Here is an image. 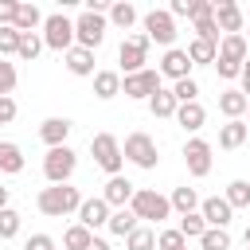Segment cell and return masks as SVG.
I'll list each match as a JSON object with an SVG mask.
<instances>
[{
    "instance_id": "obj_1",
    "label": "cell",
    "mask_w": 250,
    "mask_h": 250,
    "mask_svg": "<svg viewBox=\"0 0 250 250\" xmlns=\"http://www.w3.org/2000/svg\"><path fill=\"white\" fill-rule=\"evenodd\" d=\"M35 203H39V211H43L47 219H66V215H78V207H82V191L70 188V184H51V188L39 191Z\"/></svg>"
},
{
    "instance_id": "obj_2",
    "label": "cell",
    "mask_w": 250,
    "mask_h": 250,
    "mask_svg": "<svg viewBox=\"0 0 250 250\" xmlns=\"http://www.w3.org/2000/svg\"><path fill=\"white\" fill-rule=\"evenodd\" d=\"M129 211L137 215V223H164V219L172 215L168 195H160V191H152V188H137L133 199H129Z\"/></svg>"
},
{
    "instance_id": "obj_3",
    "label": "cell",
    "mask_w": 250,
    "mask_h": 250,
    "mask_svg": "<svg viewBox=\"0 0 250 250\" xmlns=\"http://www.w3.org/2000/svg\"><path fill=\"white\" fill-rule=\"evenodd\" d=\"M90 152H94V164H98L105 176H121L125 156H121V141H117L113 133H94V137H90Z\"/></svg>"
},
{
    "instance_id": "obj_4",
    "label": "cell",
    "mask_w": 250,
    "mask_h": 250,
    "mask_svg": "<svg viewBox=\"0 0 250 250\" xmlns=\"http://www.w3.org/2000/svg\"><path fill=\"white\" fill-rule=\"evenodd\" d=\"M74 168H78V152H74L70 145L47 148V156H43V176H47V184H70Z\"/></svg>"
},
{
    "instance_id": "obj_5",
    "label": "cell",
    "mask_w": 250,
    "mask_h": 250,
    "mask_svg": "<svg viewBox=\"0 0 250 250\" xmlns=\"http://www.w3.org/2000/svg\"><path fill=\"white\" fill-rule=\"evenodd\" d=\"M43 47H51V51H70L74 47V20L66 12L43 16Z\"/></svg>"
},
{
    "instance_id": "obj_6",
    "label": "cell",
    "mask_w": 250,
    "mask_h": 250,
    "mask_svg": "<svg viewBox=\"0 0 250 250\" xmlns=\"http://www.w3.org/2000/svg\"><path fill=\"white\" fill-rule=\"evenodd\" d=\"M121 156H125L129 164L145 168V172H152V168H156V160H160L156 141H152L148 133H129V137H125V145H121Z\"/></svg>"
},
{
    "instance_id": "obj_7",
    "label": "cell",
    "mask_w": 250,
    "mask_h": 250,
    "mask_svg": "<svg viewBox=\"0 0 250 250\" xmlns=\"http://www.w3.org/2000/svg\"><path fill=\"white\" fill-rule=\"evenodd\" d=\"M148 35L145 31H137V35H125L121 39V47H117V62H121V70L125 74H137V70H145V62H148Z\"/></svg>"
},
{
    "instance_id": "obj_8",
    "label": "cell",
    "mask_w": 250,
    "mask_h": 250,
    "mask_svg": "<svg viewBox=\"0 0 250 250\" xmlns=\"http://www.w3.org/2000/svg\"><path fill=\"white\" fill-rule=\"evenodd\" d=\"M105 16H94V12H82L74 20V47H86V51H98L102 39H105Z\"/></svg>"
},
{
    "instance_id": "obj_9",
    "label": "cell",
    "mask_w": 250,
    "mask_h": 250,
    "mask_svg": "<svg viewBox=\"0 0 250 250\" xmlns=\"http://www.w3.org/2000/svg\"><path fill=\"white\" fill-rule=\"evenodd\" d=\"M156 90H160V70H152V66H145V70L121 78V94L133 98V102H148Z\"/></svg>"
},
{
    "instance_id": "obj_10",
    "label": "cell",
    "mask_w": 250,
    "mask_h": 250,
    "mask_svg": "<svg viewBox=\"0 0 250 250\" xmlns=\"http://www.w3.org/2000/svg\"><path fill=\"white\" fill-rule=\"evenodd\" d=\"M145 35H148V43H160V47H172L176 43V20L168 16V8L145 12Z\"/></svg>"
},
{
    "instance_id": "obj_11",
    "label": "cell",
    "mask_w": 250,
    "mask_h": 250,
    "mask_svg": "<svg viewBox=\"0 0 250 250\" xmlns=\"http://www.w3.org/2000/svg\"><path fill=\"white\" fill-rule=\"evenodd\" d=\"M184 164H188V176L203 180V176L211 172V145L199 141V137H191V141L184 145Z\"/></svg>"
},
{
    "instance_id": "obj_12",
    "label": "cell",
    "mask_w": 250,
    "mask_h": 250,
    "mask_svg": "<svg viewBox=\"0 0 250 250\" xmlns=\"http://www.w3.org/2000/svg\"><path fill=\"white\" fill-rule=\"evenodd\" d=\"M156 70H160V78L180 82V78H191V59H188V51H184V47H168Z\"/></svg>"
},
{
    "instance_id": "obj_13",
    "label": "cell",
    "mask_w": 250,
    "mask_h": 250,
    "mask_svg": "<svg viewBox=\"0 0 250 250\" xmlns=\"http://www.w3.org/2000/svg\"><path fill=\"white\" fill-rule=\"evenodd\" d=\"M109 223V203L102 199V195H90V199H82V207H78V227H86L90 234L98 230V227H105Z\"/></svg>"
},
{
    "instance_id": "obj_14",
    "label": "cell",
    "mask_w": 250,
    "mask_h": 250,
    "mask_svg": "<svg viewBox=\"0 0 250 250\" xmlns=\"http://www.w3.org/2000/svg\"><path fill=\"white\" fill-rule=\"evenodd\" d=\"M215 27H219V35H242V8L234 4V0H219L215 4Z\"/></svg>"
},
{
    "instance_id": "obj_15",
    "label": "cell",
    "mask_w": 250,
    "mask_h": 250,
    "mask_svg": "<svg viewBox=\"0 0 250 250\" xmlns=\"http://www.w3.org/2000/svg\"><path fill=\"white\" fill-rule=\"evenodd\" d=\"M133 191H137V184H133V180H125V176H109V180H105V188H102V199L109 203V211H117V207H129Z\"/></svg>"
},
{
    "instance_id": "obj_16",
    "label": "cell",
    "mask_w": 250,
    "mask_h": 250,
    "mask_svg": "<svg viewBox=\"0 0 250 250\" xmlns=\"http://www.w3.org/2000/svg\"><path fill=\"white\" fill-rule=\"evenodd\" d=\"M199 215H203V223H207V227H219V230H227L234 211H230V203H227L223 195H211V199H203V203H199Z\"/></svg>"
},
{
    "instance_id": "obj_17",
    "label": "cell",
    "mask_w": 250,
    "mask_h": 250,
    "mask_svg": "<svg viewBox=\"0 0 250 250\" xmlns=\"http://www.w3.org/2000/svg\"><path fill=\"white\" fill-rule=\"evenodd\" d=\"M70 117H47L43 125H39V137H43V145L47 148H59V145H66V137H70Z\"/></svg>"
},
{
    "instance_id": "obj_18",
    "label": "cell",
    "mask_w": 250,
    "mask_h": 250,
    "mask_svg": "<svg viewBox=\"0 0 250 250\" xmlns=\"http://www.w3.org/2000/svg\"><path fill=\"white\" fill-rule=\"evenodd\" d=\"M219 59H227V62H234V66H242V62L250 59V43H246L242 35H223V39H219Z\"/></svg>"
},
{
    "instance_id": "obj_19",
    "label": "cell",
    "mask_w": 250,
    "mask_h": 250,
    "mask_svg": "<svg viewBox=\"0 0 250 250\" xmlns=\"http://www.w3.org/2000/svg\"><path fill=\"white\" fill-rule=\"evenodd\" d=\"M246 105H250V102H246L242 90H223V94H219V113H223L227 121H242V117H246Z\"/></svg>"
},
{
    "instance_id": "obj_20",
    "label": "cell",
    "mask_w": 250,
    "mask_h": 250,
    "mask_svg": "<svg viewBox=\"0 0 250 250\" xmlns=\"http://www.w3.org/2000/svg\"><path fill=\"white\" fill-rule=\"evenodd\" d=\"M23 148L16 145V141H0V172L4 176H20L23 172Z\"/></svg>"
},
{
    "instance_id": "obj_21",
    "label": "cell",
    "mask_w": 250,
    "mask_h": 250,
    "mask_svg": "<svg viewBox=\"0 0 250 250\" xmlns=\"http://www.w3.org/2000/svg\"><path fill=\"white\" fill-rule=\"evenodd\" d=\"M66 70H70L74 78H90V74H94V51L70 47V51H66Z\"/></svg>"
},
{
    "instance_id": "obj_22",
    "label": "cell",
    "mask_w": 250,
    "mask_h": 250,
    "mask_svg": "<svg viewBox=\"0 0 250 250\" xmlns=\"http://www.w3.org/2000/svg\"><path fill=\"white\" fill-rule=\"evenodd\" d=\"M117 94H121V74L117 70H94V98L109 102Z\"/></svg>"
},
{
    "instance_id": "obj_23",
    "label": "cell",
    "mask_w": 250,
    "mask_h": 250,
    "mask_svg": "<svg viewBox=\"0 0 250 250\" xmlns=\"http://www.w3.org/2000/svg\"><path fill=\"white\" fill-rule=\"evenodd\" d=\"M246 137H250V125H246V121H227V125H219V148H242Z\"/></svg>"
},
{
    "instance_id": "obj_24",
    "label": "cell",
    "mask_w": 250,
    "mask_h": 250,
    "mask_svg": "<svg viewBox=\"0 0 250 250\" xmlns=\"http://www.w3.org/2000/svg\"><path fill=\"white\" fill-rule=\"evenodd\" d=\"M12 27H16L20 35H31L35 27H43V12H39L35 4H20V8H16V20H12Z\"/></svg>"
},
{
    "instance_id": "obj_25",
    "label": "cell",
    "mask_w": 250,
    "mask_h": 250,
    "mask_svg": "<svg viewBox=\"0 0 250 250\" xmlns=\"http://www.w3.org/2000/svg\"><path fill=\"white\" fill-rule=\"evenodd\" d=\"M203 121H207V109H203L199 102H188V105H176V125H184L188 133H195V129H203Z\"/></svg>"
},
{
    "instance_id": "obj_26",
    "label": "cell",
    "mask_w": 250,
    "mask_h": 250,
    "mask_svg": "<svg viewBox=\"0 0 250 250\" xmlns=\"http://www.w3.org/2000/svg\"><path fill=\"white\" fill-rule=\"evenodd\" d=\"M105 227H109V234H117V238H129V234H133L141 223H137V215H133L129 207H117V211H109V223H105Z\"/></svg>"
},
{
    "instance_id": "obj_27",
    "label": "cell",
    "mask_w": 250,
    "mask_h": 250,
    "mask_svg": "<svg viewBox=\"0 0 250 250\" xmlns=\"http://www.w3.org/2000/svg\"><path fill=\"white\" fill-rule=\"evenodd\" d=\"M105 23H113V27L129 31V27L137 23V8H133L129 0H117V4H109V12H105Z\"/></svg>"
},
{
    "instance_id": "obj_28",
    "label": "cell",
    "mask_w": 250,
    "mask_h": 250,
    "mask_svg": "<svg viewBox=\"0 0 250 250\" xmlns=\"http://www.w3.org/2000/svg\"><path fill=\"white\" fill-rule=\"evenodd\" d=\"M168 207L172 211H180V215H188V211H199V195H195V188H176L172 195H168Z\"/></svg>"
},
{
    "instance_id": "obj_29",
    "label": "cell",
    "mask_w": 250,
    "mask_h": 250,
    "mask_svg": "<svg viewBox=\"0 0 250 250\" xmlns=\"http://www.w3.org/2000/svg\"><path fill=\"white\" fill-rule=\"evenodd\" d=\"M148 113L152 117H176V98H172V90H156L152 98H148Z\"/></svg>"
},
{
    "instance_id": "obj_30",
    "label": "cell",
    "mask_w": 250,
    "mask_h": 250,
    "mask_svg": "<svg viewBox=\"0 0 250 250\" xmlns=\"http://www.w3.org/2000/svg\"><path fill=\"white\" fill-rule=\"evenodd\" d=\"M184 51H188L191 66H195V62H215V55H219V47H215V43H207V39H191Z\"/></svg>"
},
{
    "instance_id": "obj_31",
    "label": "cell",
    "mask_w": 250,
    "mask_h": 250,
    "mask_svg": "<svg viewBox=\"0 0 250 250\" xmlns=\"http://www.w3.org/2000/svg\"><path fill=\"white\" fill-rule=\"evenodd\" d=\"M223 199L230 203V211H238V207H250V184H246V180H230Z\"/></svg>"
},
{
    "instance_id": "obj_32",
    "label": "cell",
    "mask_w": 250,
    "mask_h": 250,
    "mask_svg": "<svg viewBox=\"0 0 250 250\" xmlns=\"http://www.w3.org/2000/svg\"><path fill=\"white\" fill-rule=\"evenodd\" d=\"M199 250H230V230L207 227V230L199 234Z\"/></svg>"
},
{
    "instance_id": "obj_33",
    "label": "cell",
    "mask_w": 250,
    "mask_h": 250,
    "mask_svg": "<svg viewBox=\"0 0 250 250\" xmlns=\"http://www.w3.org/2000/svg\"><path fill=\"white\" fill-rule=\"evenodd\" d=\"M125 250H156V230L152 227H137L125 238Z\"/></svg>"
},
{
    "instance_id": "obj_34",
    "label": "cell",
    "mask_w": 250,
    "mask_h": 250,
    "mask_svg": "<svg viewBox=\"0 0 250 250\" xmlns=\"http://www.w3.org/2000/svg\"><path fill=\"white\" fill-rule=\"evenodd\" d=\"M39 51H43V35H20V47H16V55L23 59V62H35L39 59Z\"/></svg>"
},
{
    "instance_id": "obj_35",
    "label": "cell",
    "mask_w": 250,
    "mask_h": 250,
    "mask_svg": "<svg viewBox=\"0 0 250 250\" xmlns=\"http://www.w3.org/2000/svg\"><path fill=\"white\" fill-rule=\"evenodd\" d=\"M172 98H176V105L199 102V82H195V78H180V82L172 86Z\"/></svg>"
},
{
    "instance_id": "obj_36",
    "label": "cell",
    "mask_w": 250,
    "mask_h": 250,
    "mask_svg": "<svg viewBox=\"0 0 250 250\" xmlns=\"http://www.w3.org/2000/svg\"><path fill=\"white\" fill-rule=\"evenodd\" d=\"M184 238H199L203 230H207V223H203V215L199 211H188V215H180V227H176Z\"/></svg>"
},
{
    "instance_id": "obj_37",
    "label": "cell",
    "mask_w": 250,
    "mask_h": 250,
    "mask_svg": "<svg viewBox=\"0 0 250 250\" xmlns=\"http://www.w3.org/2000/svg\"><path fill=\"white\" fill-rule=\"evenodd\" d=\"M90 238H94V234H90L86 227H78V223H74V227H66V234H62V250H86V246H90Z\"/></svg>"
},
{
    "instance_id": "obj_38",
    "label": "cell",
    "mask_w": 250,
    "mask_h": 250,
    "mask_svg": "<svg viewBox=\"0 0 250 250\" xmlns=\"http://www.w3.org/2000/svg\"><path fill=\"white\" fill-rule=\"evenodd\" d=\"M20 219H23V215H20L16 207H4V211H0V238H16V234H20Z\"/></svg>"
},
{
    "instance_id": "obj_39",
    "label": "cell",
    "mask_w": 250,
    "mask_h": 250,
    "mask_svg": "<svg viewBox=\"0 0 250 250\" xmlns=\"http://www.w3.org/2000/svg\"><path fill=\"white\" fill-rule=\"evenodd\" d=\"M16 82H20V74H16V62H4V59H0V98H12Z\"/></svg>"
},
{
    "instance_id": "obj_40",
    "label": "cell",
    "mask_w": 250,
    "mask_h": 250,
    "mask_svg": "<svg viewBox=\"0 0 250 250\" xmlns=\"http://www.w3.org/2000/svg\"><path fill=\"white\" fill-rule=\"evenodd\" d=\"M195 39H207V43H215L219 47V27H215V16H207V20H195Z\"/></svg>"
},
{
    "instance_id": "obj_41",
    "label": "cell",
    "mask_w": 250,
    "mask_h": 250,
    "mask_svg": "<svg viewBox=\"0 0 250 250\" xmlns=\"http://www.w3.org/2000/svg\"><path fill=\"white\" fill-rule=\"evenodd\" d=\"M156 246H160V250H184L188 238H184L180 230H160V234H156Z\"/></svg>"
},
{
    "instance_id": "obj_42",
    "label": "cell",
    "mask_w": 250,
    "mask_h": 250,
    "mask_svg": "<svg viewBox=\"0 0 250 250\" xmlns=\"http://www.w3.org/2000/svg\"><path fill=\"white\" fill-rule=\"evenodd\" d=\"M16 47H20V31L16 27H0V59L16 55Z\"/></svg>"
},
{
    "instance_id": "obj_43",
    "label": "cell",
    "mask_w": 250,
    "mask_h": 250,
    "mask_svg": "<svg viewBox=\"0 0 250 250\" xmlns=\"http://www.w3.org/2000/svg\"><path fill=\"white\" fill-rule=\"evenodd\" d=\"M207 16H215V4H211V0H191L188 20H207Z\"/></svg>"
},
{
    "instance_id": "obj_44",
    "label": "cell",
    "mask_w": 250,
    "mask_h": 250,
    "mask_svg": "<svg viewBox=\"0 0 250 250\" xmlns=\"http://www.w3.org/2000/svg\"><path fill=\"white\" fill-rule=\"evenodd\" d=\"M16 8H20V0H0V27H12Z\"/></svg>"
},
{
    "instance_id": "obj_45",
    "label": "cell",
    "mask_w": 250,
    "mask_h": 250,
    "mask_svg": "<svg viewBox=\"0 0 250 250\" xmlns=\"http://www.w3.org/2000/svg\"><path fill=\"white\" fill-rule=\"evenodd\" d=\"M23 250H55V238H51V234H31V238L23 242Z\"/></svg>"
},
{
    "instance_id": "obj_46",
    "label": "cell",
    "mask_w": 250,
    "mask_h": 250,
    "mask_svg": "<svg viewBox=\"0 0 250 250\" xmlns=\"http://www.w3.org/2000/svg\"><path fill=\"white\" fill-rule=\"evenodd\" d=\"M211 66H215L223 78H238V74H242V66H234V62H227V59H219V55H215V62H211Z\"/></svg>"
},
{
    "instance_id": "obj_47",
    "label": "cell",
    "mask_w": 250,
    "mask_h": 250,
    "mask_svg": "<svg viewBox=\"0 0 250 250\" xmlns=\"http://www.w3.org/2000/svg\"><path fill=\"white\" fill-rule=\"evenodd\" d=\"M16 113H20V109H16V102H12V98H0V125H12V121H16Z\"/></svg>"
},
{
    "instance_id": "obj_48",
    "label": "cell",
    "mask_w": 250,
    "mask_h": 250,
    "mask_svg": "<svg viewBox=\"0 0 250 250\" xmlns=\"http://www.w3.org/2000/svg\"><path fill=\"white\" fill-rule=\"evenodd\" d=\"M238 78H242V94H246V102H250V59L242 62V74H238Z\"/></svg>"
},
{
    "instance_id": "obj_49",
    "label": "cell",
    "mask_w": 250,
    "mask_h": 250,
    "mask_svg": "<svg viewBox=\"0 0 250 250\" xmlns=\"http://www.w3.org/2000/svg\"><path fill=\"white\" fill-rule=\"evenodd\" d=\"M86 250H109V242H105V238H98V234H94V238H90V246H86Z\"/></svg>"
},
{
    "instance_id": "obj_50",
    "label": "cell",
    "mask_w": 250,
    "mask_h": 250,
    "mask_svg": "<svg viewBox=\"0 0 250 250\" xmlns=\"http://www.w3.org/2000/svg\"><path fill=\"white\" fill-rule=\"evenodd\" d=\"M8 195H12V188H4V184H0V211L8 207Z\"/></svg>"
},
{
    "instance_id": "obj_51",
    "label": "cell",
    "mask_w": 250,
    "mask_h": 250,
    "mask_svg": "<svg viewBox=\"0 0 250 250\" xmlns=\"http://www.w3.org/2000/svg\"><path fill=\"white\" fill-rule=\"evenodd\" d=\"M242 238H246V246H250V227H246V230H242Z\"/></svg>"
},
{
    "instance_id": "obj_52",
    "label": "cell",
    "mask_w": 250,
    "mask_h": 250,
    "mask_svg": "<svg viewBox=\"0 0 250 250\" xmlns=\"http://www.w3.org/2000/svg\"><path fill=\"white\" fill-rule=\"evenodd\" d=\"M246 125H250V105H246Z\"/></svg>"
},
{
    "instance_id": "obj_53",
    "label": "cell",
    "mask_w": 250,
    "mask_h": 250,
    "mask_svg": "<svg viewBox=\"0 0 250 250\" xmlns=\"http://www.w3.org/2000/svg\"><path fill=\"white\" fill-rule=\"evenodd\" d=\"M242 39H246V43H250V31H246V35H242Z\"/></svg>"
},
{
    "instance_id": "obj_54",
    "label": "cell",
    "mask_w": 250,
    "mask_h": 250,
    "mask_svg": "<svg viewBox=\"0 0 250 250\" xmlns=\"http://www.w3.org/2000/svg\"><path fill=\"white\" fill-rule=\"evenodd\" d=\"M184 250H188V246H184Z\"/></svg>"
}]
</instances>
